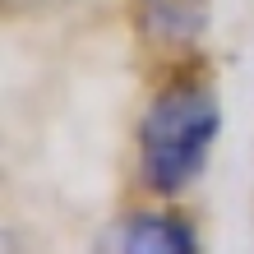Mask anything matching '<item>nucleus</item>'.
<instances>
[{"label": "nucleus", "mask_w": 254, "mask_h": 254, "mask_svg": "<svg viewBox=\"0 0 254 254\" xmlns=\"http://www.w3.org/2000/svg\"><path fill=\"white\" fill-rule=\"evenodd\" d=\"M222 111L203 83H171L143 107L134 148H139V185L157 199L190 190L208 167L217 143Z\"/></svg>", "instance_id": "f257e3e1"}, {"label": "nucleus", "mask_w": 254, "mask_h": 254, "mask_svg": "<svg viewBox=\"0 0 254 254\" xmlns=\"http://www.w3.org/2000/svg\"><path fill=\"white\" fill-rule=\"evenodd\" d=\"M102 250H125V254H194L199 236L185 217L162 213V208H143L129 213L121 227H111V236L102 241Z\"/></svg>", "instance_id": "f03ea898"}, {"label": "nucleus", "mask_w": 254, "mask_h": 254, "mask_svg": "<svg viewBox=\"0 0 254 254\" xmlns=\"http://www.w3.org/2000/svg\"><path fill=\"white\" fill-rule=\"evenodd\" d=\"M203 23H208L203 0H148L143 9V28L157 42H194Z\"/></svg>", "instance_id": "7ed1b4c3"}]
</instances>
